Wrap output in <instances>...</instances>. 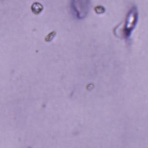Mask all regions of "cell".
<instances>
[{
    "label": "cell",
    "instance_id": "obj_1",
    "mask_svg": "<svg viewBox=\"0 0 148 148\" xmlns=\"http://www.w3.org/2000/svg\"><path fill=\"white\" fill-rule=\"evenodd\" d=\"M138 21V13L136 9L132 7L127 14L125 18V24L123 29L124 38L130 36L131 32L134 29Z\"/></svg>",
    "mask_w": 148,
    "mask_h": 148
}]
</instances>
